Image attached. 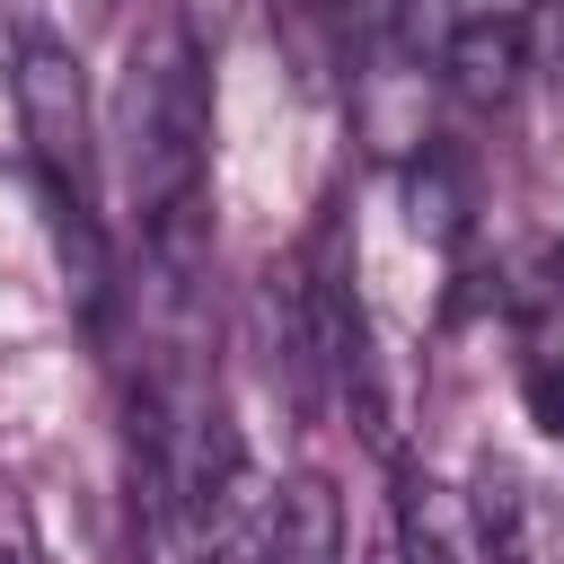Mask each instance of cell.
<instances>
[{"instance_id": "obj_7", "label": "cell", "mask_w": 564, "mask_h": 564, "mask_svg": "<svg viewBox=\"0 0 564 564\" xmlns=\"http://www.w3.org/2000/svg\"><path fill=\"white\" fill-rule=\"evenodd\" d=\"M405 194H414V229H432L441 247H458V238H467V176H458V159L423 150Z\"/></svg>"}, {"instance_id": "obj_2", "label": "cell", "mask_w": 564, "mask_h": 564, "mask_svg": "<svg viewBox=\"0 0 564 564\" xmlns=\"http://www.w3.org/2000/svg\"><path fill=\"white\" fill-rule=\"evenodd\" d=\"M9 97H18L26 167H35V194H44V220H53V256L79 291V308L106 317L115 264H106V229H97V123H88V79H79L70 44L26 35L18 70H9Z\"/></svg>"}, {"instance_id": "obj_6", "label": "cell", "mask_w": 564, "mask_h": 564, "mask_svg": "<svg viewBox=\"0 0 564 564\" xmlns=\"http://www.w3.org/2000/svg\"><path fill=\"white\" fill-rule=\"evenodd\" d=\"M467 520H476V538H485L494 564H529V485H520L502 458L476 467V485H467Z\"/></svg>"}, {"instance_id": "obj_5", "label": "cell", "mask_w": 564, "mask_h": 564, "mask_svg": "<svg viewBox=\"0 0 564 564\" xmlns=\"http://www.w3.org/2000/svg\"><path fill=\"white\" fill-rule=\"evenodd\" d=\"M247 564H344V511L326 476H291L264 520H256V555Z\"/></svg>"}, {"instance_id": "obj_3", "label": "cell", "mask_w": 564, "mask_h": 564, "mask_svg": "<svg viewBox=\"0 0 564 564\" xmlns=\"http://www.w3.org/2000/svg\"><path fill=\"white\" fill-rule=\"evenodd\" d=\"M529 70V26L502 18V9H458L449 44H441V88L467 106V115H502L511 88Z\"/></svg>"}, {"instance_id": "obj_8", "label": "cell", "mask_w": 564, "mask_h": 564, "mask_svg": "<svg viewBox=\"0 0 564 564\" xmlns=\"http://www.w3.org/2000/svg\"><path fill=\"white\" fill-rule=\"evenodd\" d=\"M520 397H529V423L564 441V352H555V361H538V370L520 379Z\"/></svg>"}, {"instance_id": "obj_9", "label": "cell", "mask_w": 564, "mask_h": 564, "mask_svg": "<svg viewBox=\"0 0 564 564\" xmlns=\"http://www.w3.org/2000/svg\"><path fill=\"white\" fill-rule=\"evenodd\" d=\"M529 70H546L564 88V0H538V18H529Z\"/></svg>"}, {"instance_id": "obj_4", "label": "cell", "mask_w": 564, "mask_h": 564, "mask_svg": "<svg viewBox=\"0 0 564 564\" xmlns=\"http://www.w3.org/2000/svg\"><path fill=\"white\" fill-rule=\"evenodd\" d=\"M379 18V0H273V44L300 88H335L352 70V35Z\"/></svg>"}, {"instance_id": "obj_1", "label": "cell", "mask_w": 564, "mask_h": 564, "mask_svg": "<svg viewBox=\"0 0 564 564\" xmlns=\"http://www.w3.org/2000/svg\"><path fill=\"white\" fill-rule=\"evenodd\" d=\"M115 150L141 212V256L159 273V300H194L212 264V70L185 26V9H150L123 44L115 88Z\"/></svg>"}]
</instances>
